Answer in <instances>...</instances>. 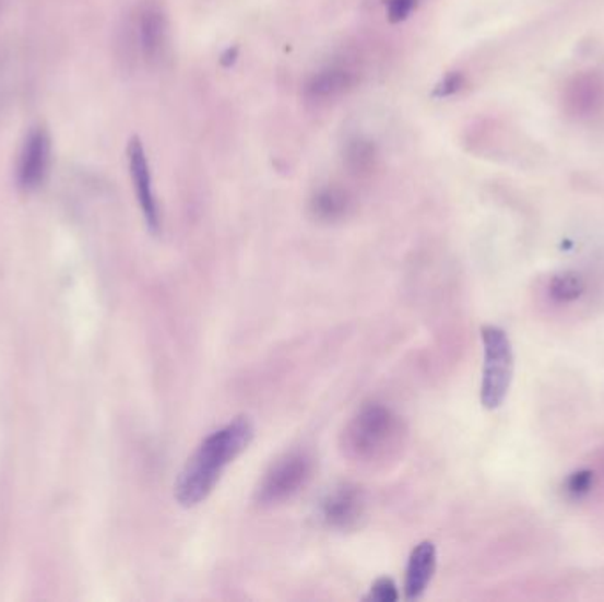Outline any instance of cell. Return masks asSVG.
I'll list each match as a JSON object with an SVG mask.
<instances>
[{
  "mask_svg": "<svg viewBox=\"0 0 604 602\" xmlns=\"http://www.w3.org/2000/svg\"><path fill=\"white\" fill-rule=\"evenodd\" d=\"M254 437L251 418L236 417L200 444L176 483V498L182 507H197L214 492L223 472L248 449Z\"/></svg>",
  "mask_w": 604,
  "mask_h": 602,
  "instance_id": "6da1fadb",
  "label": "cell"
},
{
  "mask_svg": "<svg viewBox=\"0 0 604 602\" xmlns=\"http://www.w3.org/2000/svg\"><path fill=\"white\" fill-rule=\"evenodd\" d=\"M405 429L402 418L388 406L366 405L343 433L346 456L360 463H379L402 447Z\"/></svg>",
  "mask_w": 604,
  "mask_h": 602,
  "instance_id": "7a4b0ae2",
  "label": "cell"
},
{
  "mask_svg": "<svg viewBox=\"0 0 604 602\" xmlns=\"http://www.w3.org/2000/svg\"><path fill=\"white\" fill-rule=\"evenodd\" d=\"M485 346V366L481 383V403L488 410L502 406L511 389L514 375V354L508 332L500 327L485 326L481 329Z\"/></svg>",
  "mask_w": 604,
  "mask_h": 602,
  "instance_id": "3957f363",
  "label": "cell"
},
{
  "mask_svg": "<svg viewBox=\"0 0 604 602\" xmlns=\"http://www.w3.org/2000/svg\"><path fill=\"white\" fill-rule=\"evenodd\" d=\"M313 461L305 452H291L277 460L260 481L254 498L260 506L271 507L296 497L308 484Z\"/></svg>",
  "mask_w": 604,
  "mask_h": 602,
  "instance_id": "277c9868",
  "label": "cell"
},
{
  "mask_svg": "<svg viewBox=\"0 0 604 602\" xmlns=\"http://www.w3.org/2000/svg\"><path fill=\"white\" fill-rule=\"evenodd\" d=\"M319 516L329 529L342 532L357 529L366 516L365 493L354 484L332 487L320 500Z\"/></svg>",
  "mask_w": 604,
  "mask_h": 602,
  "instance_id": "5b68a950",
  "label": "cell"
},
{
  "mask_svg": "<svg viewBox=\"0 0 604 602\" xmlns=\"http://www.w3.org/2000/svg\"><path fill=\"white\" fill-rule=\"evenodd\" d=\"M51 165V137L37 126L25 137L16 162V182L25 191H33L47 180Z\"/></svg>",
  "mask_w": 604,
  "mask_h": 602,
  "instance_id": "8992f818",
  "label": "cell"
},
{
  "mask_svg": "<svg viewBox=\"0 0 604 602\" xmlns=\"http://www.w3.org/2000/svg\"><path fill=\"white\" fill-rule=\"evenodd\" d=\"M128 162H130L134 193H137V200H139L145 223H147L149 231L157 234L159 226H162L159 209H157L156 197H154L153 177H151V170H149L147 156H145V151H143L142 142L139 139H133L130 142Z\"/></svg>",
  "mask_w": 604,
  "mask_h": 602,
  "instance_id": "52a82bcc",
  "label": "cell"
},
{
  "mask_svg": "<svg viewBox=\"0 0 604 602\" xmlns=\"http://www.w3.org/2000/svg\"><path fill=\"white\" fill-rule=\"evenodd\" d=\"M131 42H133L134 50L142 54L143 60L154 62L162 56L163 47H165V19L159 11L154 8H143L131 25Z\"/></svg>",
  "mask_w": 604,
  "mask_h": 602,
  "instance_id": "ba28073f",
  "label": "cell"
},
{
  "mask_svg": "<svg viewBox=\"0 0 604 602\" xmlns=\"http://www.w3.org/2000/svg\"><path fill=\"white\" fill-rule=\"evenodd\" d=\"M437 569V547L434 543L425 541L417 544L408 558L405 578V599L415 601L423 598V593L428 589L429 581L434 578Z\"/></svg>",
  "mask_w": 604,
  "mask_h": 602,
  "instance_id": "9c48e42d",
  "label": "cell"
},
{
  "mask_svg": "<svg viewBox=\"0 0 604 602\" xmlns=\"http://www.w3.org/2000/svg\"><path fill=\"white\" fill-rule=\"evenodd\" d=\"M311 209H313L315 216L320 217V220L336 221L345 216L348 200L340 189H323L315 197Z\"/></svg>",
  "mask_w": 604,
  "mask_h": 602,
  "instance_id": "30bf717a",
  "label": "cell"
},
{
  "mask_svg": "<svg viewBox=\"0 0 604 602\" xmlns=\"http://www.w3.org/2000/svg\"><path fill=\"white\" fill-rule=\"evenodd\" d=\"M348 87V73L343 70H329L315 76L313 83L309 85V94L315 99H332L342 94Z\"/></svg>",
  "mask_w": 604,
  "mask_h": 602,
  "instance_id": "8fae6325",
  "label": "cell"
},
{
  "mask_svg": "<svg viewBox=\"0 0 604 602\" xmlns=\"http://www.w3.org/2000/svg\"><path fill=\"white\" fill-rule=\"evenodd\" d=\"M585 290V281L577 272H564L558 274L552 281L549 285V292L554 295L555 299L560 303H569L580 297L581 292Z\"/></svg>",
  "mask_w": 604,
  "mask_h": 602,
  "instance_id": "7c38bea8",
  "label": "cell"
},
{
  "mask_svg": "<svg viewBox=\"0 0 604 602\" xmlns=\"http://www.w3.org/2000/svg\"><path fill=\"white\" fill-rule=\"evenodd\" d=\"M400 599L398 587L391 578H380L375 581L374 587L369 590V595L366 601L375 602H396Z\"/></svg>",
  "mask_w": 604,
  "mask_h": 602,
  "instance_id": "4fadbf2b",
  "label": "cell"
},
{
  "mask_svg": "<svg viewBox=\"0 0 604 602\" xmlns=\"http://www.w3.org/2000/svg\"><path fill=\"white\" fill-rule=\"evenodd\" d=\"M415 0H388V16L391 22H402L414 10Z\"/></svg>",
  "mask_w": 604,
  "mask_h": 602,
  "instance_id": "5bb4252c",
  "label": "cell"
},
{
  "mask_svg": "<svg viewBox=\"0 0 604 602\" xmlns=\"http://www.w3.org/2000/svg\"><path fill=\"white\" fill-rule=\"evenodd\" d=\"M589 486H591V475L577 474L575 475V477L571 479V483H569V492H587V489H589Z\"/></svg>",
  "mask_w": 604,
  "mask_h": 602,
  "instance_id": "9a60e30c",
  "label": "cell"
}]
</instances>
